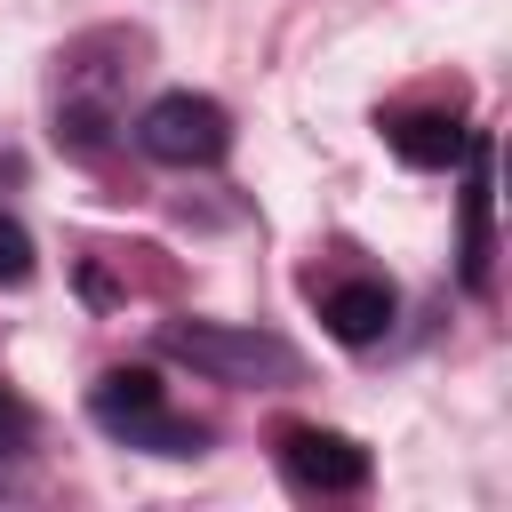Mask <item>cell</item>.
Masks as SVG:
<instances>
[{
	"label": "cell",
	"instance_id": "obj_5",
	"mask_svg": "<svg viewBox=\"0 0 512 512\" xmlns=\"http://www.w3.org/2000/svg\"><path fill=\"white\" fill-rule=\"evenodd\" d=\"M320 320H328L336 344H376V336L392 328V288H384V280H336V288L320 296Z\"/></svg>",
	"mask_w": 512,
	"mask_h": 512
},
{
	"label": "cell",
	"instance_id": "obj_4",
	"mask_svg": "<svg viewBox=\"0 0 512 512\" xmlns=\"http://www.w3.org/2000/svg\"><path fill=\"white\" fill-rule=\"evenodd\" d=\"M280 464H288L296 488H320V496H360L368 488V448L344 440V432H320V424H288Z\"/></svg>",
	"mask_w": 512,
	"mask_h": 512
},
{
	"label": "cell",
	"instance_id": "obj_9",
	"mask_svg": "<svg viewBox=\"0 0 512 512\" xmlns=\"http://www.w3.org/2000/svg\"><path fill=\"white\" fill-rule=\"evenodd\" d=\"M24 432H32V408L0 384V448H24Z\"/></svg>",
	"mask_w": 512,
	"mask_h": 512
},
{
	"label": "cell",
	"instance_id": "obj_7",
	"mask_svg": "<svg viewBox=\"0 0 512 512\" xmlns=\"http://www.w3.org/2000/svg\"><path fill=\"white\" fill-rule=\"evenodd\" d=\"M472 176H464V280L480 288L488 280V208H496V152L488 136H472Z\"/></svg>",
	"mask_w": 512,
	"mask_h": 512
},
{
	"label": "cell",
	"instance_id": "obj_1",
	"mask_svg": "<svg viewBox=\"0 0 512 512\" xmlns=\"http://www.w3.org/2000/svg\"><path fill=\"white\" fill-rule=\"evenodd\" d=\"M160 352L168 360H192L208 384H288L296 376V352L264 328H232V320H168L160 328Z\"/></svg>",
	"mask_w": 512,
	"mask_h": 512
},
{
	"label": "cell",
	"instance_id": "obj_8",
	"mask_svg": "<svg viewBox=\"0 0 512 512\" xmlns=\"http://www.w3.org/2000/svg\"><path fill=\"white\" fill-rule=\"evenodd\" d=\"M16 280H32V232L16 216H0V288H16Z\"/></svg>",
	"mask_w": 512,
	"mask_h": 512
},
{
	"label": "cell",
	"instance_id": "obj_6",
	"mask_svg": "<svg viewBox=\"0 0 512 512\" xmlns=\"http://www.w3.org/2000/svg\"><path fill=\"white\" fill-rule=\"evenodd\" d=\"M384 136H392V152H400L408 168H456V160L472 152V128L448 120V112H400Z\"/></svg>",
	"mask_w": 512,
	"mask_h": 512
},
{
	"label": "cell",
	"instance_id": "obj_2",
	"mask_svg": "<svg viewBox=\"0 0 512 512\" xmlns=\"http://www.w3.org/2000/svg\"><path fill=\"white\" fill-rule=\"evenodd\" d=\"M88 416H96L112 440L152 448V456H200V440H208L192 416H176V408L160 400V376H144V368H112V376H96Z\"/></svg>",
	"mask_w": 512,
	"mask_h": 512
},
{
	"label": "cell",
	"instance_id": "obj_3",
	"mask_svg": "<svg viewBox=\"0 0 512 512\" xmlns=\"http://www.w3.org/2000/svg\"><path fill=\"white\" fill-rule=\"evenodd\" d=\"M136 144H144L160 168H208V160H224L232 120H224V104H216V96L168 88V96H152V104L136 112Z\"/></svg>",
	"mask_w": 512,
	"mask_h": 512
}]
</instances>
